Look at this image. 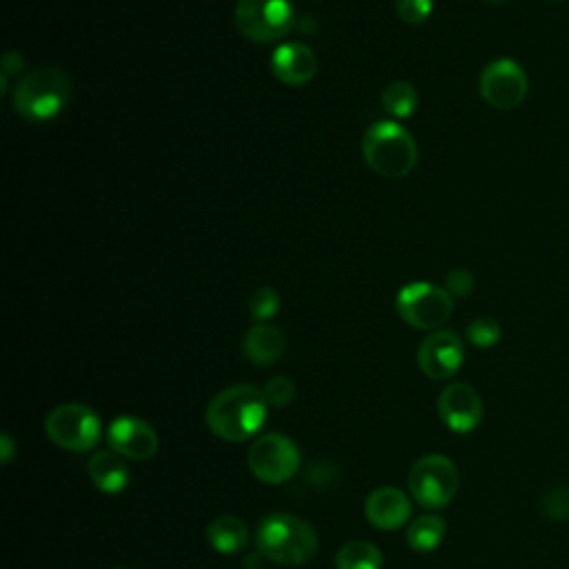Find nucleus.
<instances>
[{
  "instance_id": "1",
  "label": "nucleus",
  "mask_w": 569,
  "mask_h": 569,
  "mask_svg": "<svg viewBox=\"0 0 569 569\" xmlns=\"http://www.w3.org/2000/svg\"><path fill=\"white\" fill-rule=\"evenodd\" d=\"M267 400L253 385L222 389L207 405V427L222 440L244 442L253 438L267 420Z\"/></svg>"
},
{
  "instance_id": "2",
  "label": "nucleus",
  "mask_w": 569,
  "mask_h": 569,
  "mask_svg": "<svg viewBox=\"0 0 569 569\" xmlns=\"http://www.w3.org/2000/svg\"><path fill=\"white\" fill-rule=\"evenodd\" d=\"M71 102L69 76L51 64L38 67L22 76L13 87V111L31 122H49L58 118Z\"/></svg>"
},
{
  "instance_id": "3",
  "label": "nucleus",
  "mask_w": 569,
  "mask_h": 569,
  "mask_svg": "<svg viewBox=\"0 0 569 569\" xmlns=\"http://www.w3.org/2000/svg\"><path fill=\"white\" fill-rule=\"evenodd\" d=\"M258 551L278 565H305L318 551L313 527L293 513H271L260 520L256 531Z\"/></svg>"
},
{
  "instance_id": "4",
  "label": "nucleus",
  "mask_w": 569,
  "mask_h": 569,
  "mask_svg": "<svg viewBox=\"0 0 569 569\" xmlns=\"http://www.w3.org/2000/svg\"><path fill=\"white\" fill-rule=\"evenodd\" d=\"M362 158L378 176L405 178L418 162V147L402 124L393 120H378L365 131Z\"/></svg>"
},
{
  "instance_id": "5",
  "label": "nucleus",
  "mask_w": 569,
  "mask_h": 569,
  "mask_svg": "<svg viewBox=\"0 0 569 569\" xmlns=\"http://www.w3.org/2000/svg\"><path fill=\"white\" fill-rule=\"evenodd\" d=\"M238 31L258 44L282 40L296 20L291 0H238L236 2Z\"/></svg>"
},
{
  "instance_id": "6",
  "label": "nucleus",
  "mask_w": 569,
  "mask_h": 569,
  "mask_svg": "<svg viewBox=\"0 0 569 569\" xmlns=\"http://www.w3.org/2000/svg\"><path fill=\"white\" fill-rule=\"evenodd\" d=\"M396 311L398 316L413 329L422 331H436L440 329L451 311H453V298L447 289L433 284V282H409L405 284L396 296Z\"/></svg>"
},
{
  "instance_id": "7",
  "label": "nucleus",
  "mask_w": 569,
  "mask_h": 569,
  "mask_svg": "<svg viewBox=\"0 0 569 569\" xmlns=\"http://www.w3.org/2000/svg\"><path fill=\"white\" fill-rule=\"evenodd\" d=\"M458 482L456 465L440 453L422 456L409 469V491L427 509L447 507L458 491Z\"/></svg>"
},
{
  "instance_id": "8",
  "label": "nucleus",
  "mask_w": 569,
  "mask_h": 569,
  "mask_svg": "<svg viewBox=\"0 0 569 569\" xmlns=\"http://www.w3.org/2000/svg\"><path fill=\"white\" fill-rule=\"evenodd\" d=\"M44 431L53 445L67 451H89L98 445L102 436V425L93 409L67 402L49 411L44 420Z\"/></svg>"
},
{
  "instance_id": "9",
  "label": "nucleus",
  "mask_w": 569,
  "mask_h": 569,
  "mask_svg": "<svg viewBox=\"0 0 569 569\" xmlns=\"http://www.w3.org/2000/svg\"><path fill=\"white\" fill-rule=\"evenodd\" d=\"M249 471L264 485H280L296 476L300 467V451L284 433H264L249 447Z\"/></svg>"
},
{
  "instance_id": "10",
  "label": "nucleus",
  "mask_w": 569,
  "mask_h": 569,
  "mask_svg": "<svg viewBox=\"0 0 569 569\" xmlns=\"http://www.w3.org/2000/svg\"><path fill=\"white\" fill-rule=\"evenodd\" d=\"M480 96L500 111L516 109L529 91L527 71L513 58H496L480 71Z\"/></svg>"
},
{
  "instance_id": "11",
  "label": "nucleus",
  "mask_w": 569,
  "mask_h": 569,
  "mask_svg": "<svg viewBox=\"0 0 569 569\" xmlns=\"http://www.w3.org/2000/svg\"><path fill=\"white\" fill-rule=\"evenodd\" d=\"M465 360V347L456 331L436 329L418 347V367L427 378H451Z\"/></svg>"
},
{
  "instance_id": "12",
  "label": "nucleus",
  "mask_w": 569,
  "mask_h": 569,
  "mask_svg": "<svg viewBox=\"0 0 569 569\" xmlns=\"http://www.w3.org/2000/svg\"><path fill=\"white\" fill-rule=\"evenodd\" d=\"M438 416L451 431L469 433L482 420V398L467 382L447 385L438 396Z\"/></svg>"
},
{
  "instance_id": "13",
  "label": "nucleus",
  "mask_w": 569,
  "mask_h": 569,
  "mask_svg": "<svg viewBox=\"0 0 569 569\" xmlns=\"http://www.w3.org/2000/svg\"><path fill=\"white\" fill-rule=\"evenodd\" d=\"M107 442L113 453L127 460H149L158 451V433L149 422L136 416H118L111 420Z\"/></svg>"
},
{
  "instance_id": "14",
  "label": "nucleus",
  "mask_w": 569,
  "mask_h": 569,
  "mask_svg": "<svg viewBox=\"0 0 569 569\" xmlns=\"http://www.w3.org/2000/svg\"><path fill=\"white\" fill-rule=\"evenodd\" d=\"M271 71L282 84L302 87L313 80L318 58L313 49L302 42H284L271 56Z\"/></svg>"
},
{
  "instance_id": "15",
  "label": "nucleus",
  "mask_w": 569,
  "mask_h": 569,
  "mask_svg": "<svg viewBox=\"0 0 569 569\" xmlns=\"http://www.w3.org/2000/svg\"><path fill=\"white\" fill-rule=\"evenodd\" d=\"M365 516L378 529H400L411 516L409 496L398 487H380L367 496Z\"/></svg>"
},
{
  "instance_id": "16",
  "label": "nucleus",
  "mask_w": 569,
  "mask_h": 569,
  "mask_svg": "<svg viewBox=\"0 0 569 569\" xmlns=\"http://www.w3.org/2000/svg\"><path fill=\"white\" fill-rule=\"evenodd\" d=\"M242 351H244L247 360H251L258 367L273 365L284 353V336L278 327L267 325V322H258L244 333Z\"/></svg>"
},
{
  "instance_id": "17",
  "label": "nucleus",
  "mask_w": 569,
  "mask_h": 569,
  "mask_svg": "<svg viewBox=\"0 0 569 569\" xmlns=\"http://www.w3.org/2000/svg\"><path fill=\"white\" fill-rule=\"evenodd\" d=\"M91 482L104 493H120L129 482V469L118 453L98 451L87 465Z\"/></svg>"
},
{
  "instance_id": "18",
  "label": "nucleus",
  "mask_w": 569,
  "mask_h": 569,
  "mask_svg": "<svg viewBox=\"0 0 569 569\" xmlns=\"http://www.w3.org/2000/svg\"><path fill=\"white\" fill-rule=\"evenodd\" d=\"M207 540L218 553L231 556L247 547L249 531L238 516H218L207 527Z\"/></svg>"
},
{
  "instance_id": "19",
  "label": "nucleus",
  "mask_w": 569,
  "mask_h": 569,
  "mask_svg": "<svg viewBox=\"0 0 569 569\" xmlns=\"http://www.w3.org/2000/svg\"><path fill=\"white\" fill-rule=\"evenodd\" d=\"M447 533V522L440 516H418L411 520L409 529H407V545L418 551V553H427L433 551Z\"/></svg>"
},
{
  "instance_id": "20",
  "label": "nucleus",
  "mask_w": 569,
  "mask_h": 569,
  "mask_svg": "<svg viewBox=\"0 0 569 569\" xmlns=\"http://www.w3.org/2000/svg\"><path fill=\"white\" fill-rule=\"evenodd\" d=\"M336 569H380L382 553L373 542L351 540L336 553Z\"/></svg>"
},
{
  "instance_id": "21",
  "label": "nucleus",
  "mask_w": 569,
  "mask_h": 569,
  "mask_svg": "<svg viewBox=\"0 0 569 569\" xmlns=\"http://www.w3.org/2000/svg\"><path fill=\"white\" fill-rule=\"evenodd\" d=\"M382 109L393 118H411L418 109V91L407 80H393L382 91Z\"/></svg>"
},
{
  "instance_id": "22",
  "label": "nucleus",
  "mask_w": 569,
  "mask_h": 569,
  "mask_svg": "<svg viewBox=\"0 0 569 569\" xmlns=\"http://www.w3.org/2000/svg\"><path fill=\"white\" fill-rule=\"evenodd\" d=\"M280 309V293L273 287H258L249 298V316L256 322L271 320Z\"/></svg>"
},
{
  "instance_id": "23",
  "label": "nucleus",
  "mask_w": 569,
  "mask_h": 569,
  "mask_svg": "<svg viewBox=\"0 0 569 569\" xmlns=\"http://www.w3.org/2000/svg\"><path fill=\"white\" fill-rule=\"evenodd\" d=\"M467 340L478 347V349H489L493 347L500 336H502V329L500 325L493 320V318H476L467 325Z\"/></svg>"
},
{
  "instance_id": "24",
  "label": "nucleus",
  "mask_w": 569,
  "mask_h": 569,
  "mask_svg": "<svg viewBox=\"0 0 569 569\" xmlns=\"http://www.w3.org/2000/svg\"><path fill=\"white\" fill-rule=\"evenodd\" d=\"M262 396H264V400H267L269 407L280 409V407H287V405L293 400V396H296V385H293V380H291L289 376H273V378L264 385Z\"/></svg>"
},
{
  "instance_id": "25",
  "label": "nucleus",
  "mask_w": 569,
  "mask_h": 569,
  "mask_svg": "<svg viewBox=\"0 0 569 569\" xmlns=\"http://www.w3.org/2000/svg\"><path fill=\"white\" fill-rule=\"evenodd\" d=\"M431 11H433V0H396L398 18L411 27L427 22Z\"/></svg>"
},
{
  "instance_id": "26",
  "label": "nucleus",
  "mask_w": 569,
  "mask_h": 569,
  "mask_svg": "<svg viewBox=\"0 0 569 569\" xmlns=\"http://www.w3.org/2000/svg\"><path fill=\"white\" fill-rule=\"evenodd\" d=\"M542 511L547 513V518L551 520H569V487H556L551 489L542 502H540Z\"/></svg>"
},
{
  "instance_id": "27",
  "label": "nucleus",
  "mask_w": 569,
  "mask_h": 569,
  "mask_svg": "<svg viewBox=\"0 0 569 569\" xmlns=\"http://www.w3.org/2000/svg\"><path fill=\"white\" fill-rule=\"evenodd\" d=\"M473 284H476V280H473V273L471 271H467V269H453V271H449V276H447V282H445V289L449 291V296L453 298H465V296H469L471 291H473Z\"/></svg>"
},
{
  "instance_id": "28",
  "label": "nucleus",
  "mask_w": 569,
  "mask_h": 569,
  "mask_svg": "<svg viewBox=\"0 0 569 569\" xmlns=\"http://www.w3.org/2000/svg\"><path fill=\"white\" fill-rule=\"evenodd\" d=\"M22 67H24V56L20 51L11 49V51L4 53V58H2V73L4 76H16L18 71H22Z\"/></svg>"
},
{
  "instance_id": "29",
  "label": "nucleus",
  "mask_w": 569,
  "mask_h": 569,
  "mask_svg": "<svg viewBox=\"0 0 569 569\" xmlns=\"http://www.w3.org/2000/svg\"><path fill=\"white\" fill-rule=\"evenodd\" d=\"M0 451H2V465H9L13 453H16V442L9 433H2L0 436Z\"/></svg>"
},
{
  "instance_id": "30",
  "label": "nucleus",
  "mask_w": 569,
  "mask_h": 569,
  "mask_svg": "<svg viewBox=\"0 0 569 569\" xmlns=\"http://www.w3.org/2000/svg\"><path fill=\"white\" fill-rule=\"evenodd\" d=\"M487 2H491V4H500V2H507V0H487Z\"/></svg>"
},
{
  "instance_id": "31",
  "label": "nucleus",
  "mask_w": 569,
  "mask_h": 569,
  "mask_svg": "<svg viewBox=\"0 0 569 569\" xmlns=\"http://www.w3.org/2000/svg\"><path fill=\"white\" fill-rule=\"evenodd\" d=\"M116 569H122V567H116Z\"/></svg>"
}]
</instances>
